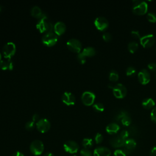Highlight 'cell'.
<instances>
[{
    "instance_id": "1",
    "label": "cell",
    "mask_w": 156,
    "mask_h": 156,
    "mask_svg": "<svg viewBox=\"0 0 156 156\" xmlns=\"http://www.w3.org/2000/svg\"><path fill=\"white\" fill-rule=\"evenodd\" d=\"M37 28L40 32H48L52 31L54 29V24L50 20L48 15L43 13V15L38 18L36 24Z\"/></svg>"
},
{
    "instance_id": "2",
    "label": "cell",
    "mask_w": 156,
    "mask_h": 156,
    "mask_svg": "<svg viewBox=\"0 0 156 156\" xmlns=\"http://www.w3.org/2000/svg\"><path fill=\"white\" fill-rule=\"evenodd\" d=\"M132 7V12L135 15H142L145 14L148 9V5L146 2L143 1H134Z\"/></svg>"
},
{
    "instance_id": "3",
    "label": "cell",
    "mask_w": 156,
    "mask_h": 156,
    "mask_svg": "<svg viewBox=\"0 0 156 156\" xmlns=\"http://www.w3.org/2000/svg\"><path fill=\"white\" fill-rule=\"evenodd\" d=\"M57 40L58 35L54 31L46 32L41 37L43 43L48 46H52L54 45L57 41Z\"/></svg>"
},
{
    "instance_id": "4",
    "label": "cell",
    "mask_w": 156,
    "mask_h": 156,
    "mask_svg": "<svg viewBox=\"0 0 156 156\" xmlns=\"http://www.w3.org/2000/svg\"><path fill=\"white\" fill-rule=\"evenodd\" d=\"M43 143L40 140H35L30 144V151L34 155H41L44 151Z\"/></svg>"
},
{
    "instance_id": "5",
    "label": "cell",
    "mask_w": 156,
    "mask_h": 156,
    "mask_svg": "<svg viewBox=\"0 0 156 156\" xmlns=\"http://www.w3.org/2000/svg\"><path fill=\"white\" fill-rule=\"evenodd\" d=\"M16 52V45L12 41L6 43L2 48V53L4 57L11 58Z\"/></svg>"
},
{
    "instance_id": "6",
    "label": "cell",
    "mask_w": 156,
    "mask_h": 156,
    "mask_svg": "<svg viewBox=\"0 0 156 156\" xmlns=\"http://www.w3.org/2000/svg\"><path fill=\"white\" fill-rule=\"evenodd\" d=\"M66 46L69 50L74 52H80L82 49V44L80 41L75 38L69 39L66 42Z\"/></svg>"
},
{
    "instance_id": "7",
    "label": "cell",
    "mask_w": 156,
    "mask_h": 156,
    "mask_svg": "<svg viewBox=\"0 0 156 156\" xmlns=\"http://www.w3.org/2000/svg\"><path fill=\"white\" fill-rule=\"evenodd\" d=\"M63 149L68 153L76 154L79 150V146L76 141L68 140L63 144Z\"/></svg>"
},
{
    "instance_id": "8",
    "label": "cell",
    "mask_w": 156,
    "mask_h": 156,
    "mask_svg": "<svg viewBox=\"0 0 156 156\" xmlns=\"http://www.w3.org/2000/svg\"><path fill=\"white\" fill-rule=\"evenodd\" d=\"M113 93L114 96L118 99L124 98L127 94V89L122 83H118L113 88Z\"/></svg>"
},
{
    "instance_id": "9",
    "label": "cell",
    "mask_w": 156,
    "mask_h": 156,
    "mask_svg": "<svg viewBox=\"0 0 156 156\" xmlns=\"http://www.w3.org/2000/svg\"><path fill=\"white\" fill-rule=\"evenodd\" d=\"M37 130L41 132L44 133L48 132L51 127V123L47 118L40 119L35 124Z\"/></svg>"
},
{
    "instance_id": "10",
    "label": "cell",
    "mask_w": 156,
    "mask_h": 156,
    "mask_svg": "<svg viewBox=\"0 0 156 156\" xmlns=\"http://www.w3.org/2000/svg\"><path fill=\"white\" fill-rule=\"evenodd\" d=\"M155 41V36L152 34L143 35L140 39V44L144 48H149L152 46L154 44Z\"/></svg>"
},
{
    "instance_id": "11",
    "label": "cell",
    "mask_w": 156,
    "mask_h": 156,
    "mask_svg": "<svg viewBox=\"0 0 156 156\" xmlns=\"http://www.w3.org/2000/svg\"><path fill=\"white\" fill-rule=\"evenodd\" d=\"M96 96L94 93L90 91H84L81 96V99L82 102L86 105H92L95 100Z\"/></svg>"
},
{
    "instance_id": "12",
    "label": "cell",
    "mask_w": 156,
    "mask_h": 156,
    "mask_svg": "<svg viewBox=\"0 0 156 156\" xmlns=\"http://www.w3.org/2000/svg\"><path fill=\"white\" fill-rule=\"evenodd\" d=\"M96 27L99 30H104L108 26V20L104 16H98L94 21Z\"/></svg>"
},
{
    "instance_id": "13",
    "label": "cell",
    "mask_w": 156,
    "mask_h": 156,
    "mask_svg": "<svg viewBox=\"0 0 156 156\" xmlns=\"http://www.w3.org/2000/svg\"><path fill=\"white\" fill-rule=\"evenodd\" d=\"M136 146V143L133 139H127L125 141L124 144V149L122 151L126 155H129L135 149Z\"/></svg>"
},
{
    "instance_id": "14",
    "label": "cell",
    "mask_w": 156,
    "mask_h": 156,
    "mask_svg": "<svg viewBox=\"0 0 156 156\" xmlns=\"http://www.w3.org/2000/svg\"><path fill=\"white\" fill-rule=\"evenodd\" d=\"M138 79L139 82L143 84L146 85L150 82L151 75L146 69H141L138 74Z\"/></svg>"
},
{
    "instance_id": "15",
    "label": "cell",
    "mask_w": 156,
    "mask_h": 156,
    "mask_svg": "<svg viewBox=\"0 0 156 156\" xmlns=\"http://www.w3.org/2000/svg\"><path fill=\"white\" fill-rule=\"evenodd\" d=\"M62 101L65 104L73 105L76 102V98L74 94L70 91H65L62 95Z\"/></svg>"
},
{
    "instance_id": "16",
    "label": "cell",
    "mask_w": 156,
    "mask_h": 156,
    "mask_svg": "<svg viewBox=\"0 0 156 156\" xmlns=\"http://www.w3.org/2000/svg\"><path fill=\"white\" fill-rule=\"evenodd\" d=\"M13 63L11 58L4 57L0 60V68L3 70H11L13 69Z\"/></svg>"
},
{
    "instance_id": "17",
    "label": "cell",
    "mask_w": 156,
    "mask_h": 156,
    "mask_svg": "<svg viewBox=\"0 0 156 156\" xmlns=\"http://www.w3.org/2000/svg\"><path fill=\"white\" fill-rule=\"evenodd\" d=\"M125 141L124 139H122L119 135L115 136L112 137L110 140V145L113 147H121L122 146H124Z\"/></svg>"
},
{
    "instance_id": "18",
    "label": "cell",
    "mask_w": 156,
    "mask_h": 156,
    "mask_svg": "<svg viewBox=\"0 0 156 156\" xmlns=\"http://www.w3.org/2000/svg\"><path fill=\"white\" fill-rule=\"evenodd\" d=\"M111 151L105 147L101 146L96 147L93 152L94 156H110Z\"/></svg>"
},
{
    "instance_id": "19",
    "label": "cell",
    "mask_w": 156,
    "mask_h": 156,
    "mask_svg": "<svg viewBox=\"0 0 156 156\" xmlns=\"http://www.w3.org/2000/svg\"><path fill=\"white\" fill-rule=\"evenodd\" d=\"M66 30L65 24L61 21L56 22L54 24V32L58 36L63 34Z\"/></svg>"
},
{
    "instance_id": "20",
    "label": "cell",
    "mask_w": 156,
    "mask_h": 156,
    "mask_svg": "<svg viewBox=\"0 0 156 156\" xmlns=\"http://www.w3.org/2000/svg\"><path fill=\"white\" fill-rule=\"evenodd\" d=\"M119 129H120L119 126L117 123L112 122L107 126L105 130L108 133L112 135V134L116 133L119 131Z\"/></svg>"
},
{
    "instance_id": "21",
    "label": "cell",
    "mask_w": 156,
    "mask_h": 156,
    "mask_svg": "<svg viewBox=\"0 0 156 156\" xmlns=\"http://www.w3.org/2000/svg\"><path fill=\"white\" fill-rule=\"evenodd\" d=\"M82 55L84 57H91L93 56L96 54V50L93 47L88 46L83 49L82 51H80Z\"/></svg>"
},
{
    "instance_id": "22",
    "label": "cell",
    "mask_w": 156,
    "mask_h": 156,
    "mask_svg": "<svg viewBox=\"0 0 156 156\" xmlns=\"http://www.w3.org/2000/svg\"><path fill=\"white\" fill-rule=\"evenodd\" d=\"M30 13H31V15L35 17H37V18H40L43 13L41 9V8L38 6V5H34L32 8H31V10H30Z\"/></svg>"
},
{
    "instance_id": "23",
    "label": "cell",
    "mask_w": 156,
    "mask_h": 156,
    "mask_svg": "<svg viewBox=\"0 0 156 156\" xmlns=\"http://www.w3.org/2000/svg\"><path fill=\"white\" fill-rule=\"evenodd\" d=\"M142 105L144 108L150 109L154 107L155 101L152 98H146L142 102Z\"/></svg>"
},
{
    "instance_id": "24",
    "label": "cell",
    "mask_w": 156,
    "mask_h": 156,
    "mask_svg": "<svg viewBox=\"0 0 156 156\" xmlns=\"http://www.w3.org/2000/svg\"><path fill=\"white\" fill-rule=\"evenodd\" d=\"M82 144L83 148L90 149L93 145V141L91 138H85L83 139V140L82 141Z\"/></svg>"
},
{
    "instance_id": "25",
    "label": "cell",
    "mask_w": 156,
    "mask_h": 156,
    "mask_svg": "<svg viewBox=\"0 0 156 156\" xmlns=\"http://www.w3.org/2000/svg\"><path fill=\"white\" fill-rule=\"evenodd\" d=\"M128 50L130 53H134L138 49V44L137 42L132 41H130L127 46Z\"/></svg>"
},
{
    "instance_id": "26",
    "label": "cell",
    "mask_w": 156,
    "mask_h": 156,
    "mask_svg": "<svg viewBox=\"0 0 156 156\" xmlns=\"http://www.w3.org/2000/svg\"><path fill=\"white\" fill-rule=\"evenodd\" d=\"M120 121L122 124L124 126H129L131 123V118L128 113L126 115H124Z\"/></svg>"
},
{
    "instance_id": "27",
    "label": "cell",
    "mask_w": 156,
    "mask_h": 156,
    "mask_svg": "<svg viewBox=\"0 0 156 156\" xmlns=\"http://www.w3.org/2000/svg\"><path fill=\"white\" fill-rule=\"evenodd\" d=\"M119 75L115 71H112L109 74V79L112 82H116L118 80Z\"/></svg>"
},
{
    "instance_id": "28",
    "label": "cell",
    "mask_w": 156,
    "mask_h": 156,
    "mask_svg": "<svg viewBox=\"0 0 156 156\" xmlns=\"http://www.w3.org/2000/svg\"><path fill=\"white\" fill-rule=\"evenodd\" d=\"M93 107L94 110H96L98 112H102L104 110V106L101 102H96L93 105Z\"/></svg>"
},
{
    "instance_id": "29",
    "label": "cell",
    "mask_w": 156,
    "mask_h": 156,
    "mask_svg": "<svg viewBox=\"0 0 156 156\" xmlns=\"http://www.w3.org/2000/svg\"><path fill=\"white\" fill-rule=\"evenodd\" d=\"M35 122L33 121L32 120L28 121L26 124H25V128L27 130H32L34 129L35 127Z\"/></svg>"
},
{
    "instance_id": "30",
    "label": "cell",
    "mask_w": 156,
    "mask_h": 156,
    "mask_svg": "<svg viewBox=\"0 0 156 156\" xmlns=\"http://www.w3.org/2000/svg\"><path fill=\"white\" fill-rule=\"evenodd\" d=\"M126 75L128 76H133L136 73V69L133 66H129L126 69Z\"/></svg>"
},
{
    "instance_id": "31",
    "label": "cell",
    "mask_w": 156,
    "mask_h": 156,
    "mask_svg": "<svg viewBox=\"0 0 156 156\" xmlns=\"http://www.w3.org/2000/svg\"><path fill=\"white\" fill-rule=\"evenodd\" d=\"M147 19L151 23L156 22V14L153 12H149L147 14Z\"/></svg>"
},
{
    "instance_id": "32",
    "label": "cell",
    "mask_w": 156,
    "mask_h": 156,
    "mask_svg": "<svg viewBox=\"0 0 156 156\" xmlns=\"http://www.w3.org/2000/svg\"><path fill=\"white\" fill-rule=\"evenodd\" d=\"M80 154L81 156H91L92 153L89 149L83 148L80 151Z\"/></svg>"
},
{
    "instance_id": "33",
    "label": "cell",
    "mask_w": 156,
    "mask_h": 156,
    "mask_svg": "<svg viewBox=\"0 0 156 156\" xmlns=\"http://www.w3.org/2000/svg\"><path fill=\"white\" fill-rule=\"evenodd\" d=\"M127 113V112L124 111V110H122L121 112H119L118 113H117V115L115 116V119L116 121H120L121 119V118L126 115Z\"/></svg>"
},
{
    "instance_id": "34",
    "label": "cell",
    "mask_w": 156,
    "mask_h": 156,
    "mask_svg": "<svg viewBox=\"0 0 156 156\" xmlns=\"http://www.w3.org/2000/svg\"><path fill=\"white\" fill-rule=\"evenodd\" d=\"M94 140H95V142L97 144H99L101 143L102 140H103V136L101 133H97L94 136Z\"/></svg>"
},
{
    "instance_id": "35",
    "label": "cell",
    "mask_w": 156,
    "mask_h": 156,
    "mask_svg": "<svg viewBox=\"0 0 156 156\" xmlns=\"http://www.w3.org/2000/svg\"><path fill=\"white\" fill-rule=\"evenodd\" d=\"M77 60H79V62L82 63V64H83L85 62H86V57H84L82 54L81 53V52H79L77 55Z\"/></svg>"
},
{
    "instance_id": "36",
    "label": "cell",
    "mask_w": 156,
    "mask_h": 156,
    "mask_svg": "<svg viewBox=\"0 0 156 156\" xmlns=\"http://www.w3.org/2000/svg\"><path fill=\"white\" fill-rule=\"evenodd\" d=\"M122 139H124V140H126L127 138L129 137V133L128 130H123L120 132V134L119 135Z\"/></svg>"
},
{
    "instance_id": "37",
    "label": "cell",
    "mask_w": 156,
    "mask_h": 156,
    "mask_svg": "<svg viewBox=\"0 0 156 156\" xmlns=\"http://www.w3.org/2000/svg\"><path fill=\"white\" fill-rule=\"evenodd\" d=\"M102 38H103L104 41H110L112 40V36L110 33H109V32H105L102 35Z\"/></svg>"
},
{
    "instance_id": "38",
    "label": "cell",
    "mask_w": 156,
    "mask_h": 156,
    "mask_svg": "<svg viewBox=\"0 0 156 156\" xmlns=\"http://www.w3.org/2000/svg\"><path fill=\"white\" fill-rule=\"evenodd\" d=\"M151 119L154 122H156V107H154L151 113Z\"/></svg>"
},
{
    "instance_id": "39",
    "label": "cell",
    "mask_w": 156,
    "mask_h": 156,
    "mask_svg": "<svg viewBox=\"0 0 156 156\" xmlns=\"http://www.w3.org/2000/svg\"><path fill=\"white\" fill-rule=\"evenodd\" d=\"M131 35L133 38H136V39L140 40V38H141L140 32L138 30H132V31H131Z\"/></svg>"
},
{
    "instance_id": "40",
    "label": "cell",
    "mask_w": 156,
    "mask_h": 156,
    "mask_svg": "<svg viewBox=\"0 0 156 156\" xmlns=\"http://www.w3.org/2000/svg\"><path fill=\"white\" fill-rule=\"evenodd\" d=\"M128 132H129V135H132V136H133V135H135L136 134V133H137V130H136V129L134 126H132V127H131L129 129V130H128Z\"/></svg>"
},
{
    "instance_id": "41",
    "label": "cell",
    "mask_w": 156,
    "mask_h": 156,
    "mask_svg": "<svg viewBox=\"0 0 156 156\" xmlns=\"http://www.w3.org/2000/svg\"><path fill=\"white\" fill-rule=\"evenodd\" d=\"M148 68L154 72H156V63H150L147 65Z\"/></svg>"
},
{
    "instance_id": "42",
    "label": "cell",
    "mask_w": 156,
    "mask_h": 156,
    "mask_svg": "<svg viewBox=\"0 0 156 156\" xmlns=\"http://www.w3.org/2000/svg\"><path fill=\"white\" fill-rule=\"evenodd\" d=\"M114 156H126V155L124 154L123 151L118 149L115 151Z\"/></svg>"
},
{
    "instance_id": "43",
    "label": "cell",
    "mask_w": 156,
    "mask_h": 156,
    "mask_svg": "<svg viewBox=\"0 0 156 156\" xmlns=\"http://www.w3.org/2000/svg\"><path fill=\"white\" fill-rule=\"evenodd\" d=\"M151 156H156V146L153 147L150 151Z\"/></svg>"
},
{
    "instance_id": "44",
    "label": "cell",
    "mask_w": 156,
    "mask_h": 156,
    "mask_svg": "<svg viewBox=\"0 0 156 156\" xmlns=\"http://www.w3.org/2000/svg\"><path fill=\"white\" fill-rule=\"evenodd\" d=\"M39 115L38 114V113H34V115H33V116H32V121H37V122L39 120L38 119H39Z\"/></svg>"
},
{
    "instance_id": "45",
    "label": "cell",
    "mask_w": 156,
    "mask_h": 156,
    "mask_svg": "<svg viewBox=\"0 0 156 156\" xmlns=\"http://www.w3.org/2000/svg\"><path fill=\"white\" fill-rule=\"evenodd\" d=\"M12 156H24V155L23 154V152L20 151H16L13 154Z\"/></svg>"
},
{
    "instance_id": "46",
    "label": "cell",
    "mask_w": 156,
    "mask_h": 156,
    "mask_svg": "<svg viewBox=\"0 0 156 156\" xmlns=\"http://www.w3.org/2000/svg\"><path fill=\"white\" fill-rule=\"evenodd\" d=\"M43 156H54V155L51 152H46L43 155Z\"/></svg>"
},
{
    "instance_id": "47",
    "label": "cell",
    "mask_w": 156,
    "mask_h": 156,
    "mask_svg": "<svg viewBox=\"0 0 156 156\" xmlns=\"http://www.w3.org/2000/svg\"><path fill=\"white\" fill-rule=\"evenodd\" d=\"M2 6L0 5V12L2 10Z\"/></svg>"
},
{
    "instance_id": "48",
    "label": "cell",
    "mask_w": 156,
    "mask_h": 156,
    "mask_svg": "<svg viewBox=\"0 0 156 156\" xmlns=\"http://www.w3.org/2000/svg\"><path fill=\"white\" fill-rule=\"evenodd\" d=\"M2 59V55H1V52H0V60Z\"/></svg>"
},
{
    "instance_id": "49",
    "label": "cell",
    "mask_w": 156,
    "mask_h": 156,
    "mask_svg": "<svg viewBox=\"0 0 156 156\" xmlns=\"http://www.w3.org/2000/svg\"><path fill=\"white\" fill-rule=\"evenodd\" d=\"M73 156H77V155H73Z\"/></svg>"
},
{
    "instance_id": "50",
    "label": "cell",
    "mask_w": 156,
    "mask_h": 156,
    "mask_svg": "<svg viewBox=\"0 0 156 156\" xmlns=\"http://www.w3.org/2000/svg\"><path fill=\"white\" fill-rule=\"evenodd\" d=\"M155 77H156V74H155Z\"/></svg>"
}]
</instances>
